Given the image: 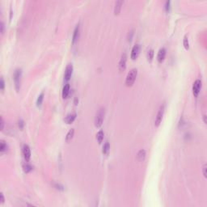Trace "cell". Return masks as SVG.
Segmentation results:
<instances>
[{"instance_id":"26","label":"cell","mask_w":207,"mask_h":207,"mask_svg":"<svg viewBox=\"0 0 207 207\" xmlns=\"http://www.w3.org/2000/svg\"><path fill=\"white\" fill-rule=\"evenodd\" d=\"M19 126H20V128L22 129L23 128V126H24V122H23L22 120H20V121H19Z\"/></svg>"},{"instance_id":"15","label":"cell","mask_w":207,"mask_h":207,"mask_svg":"<svg viewBox=\"0 0 207 207\" xmlns=\"http://www.w3.org/2000/svg\"><path fill=\"white\" fill-rule=\"evenodd\" d=\"M109 151H110V145H109V142H106V143H105V145H104V147H103V150H102V152H103V154L104 155H109Z\"/></svg>"},{"instance_id":"24","label":"cell","mask_w":207,"mask_h":207,"mask_svg":"<svg viewBox=\"0 0 207 207\" xmlns=\"http://www.w3.org/2000/svg\"><path fill=\"white\" fill-rule=\"evenodd\" d=\"M4 87H5V83H4V80H3V78H1V83H0V89L1 91L4 90Z\"/></svg>"},{"instance_id":"17","label":"cell","mask_w":207,"mask_h":207,"mask_svg":"<svg viewBox=\"0 0 207 207\" xmlns=\"http://www.w3.org/2000/svg\"><path fill=\"white\" fill-rule=\"evenodd\" d=\"M74 133H75V129H71L69 130V132L67 133L66 134V142H69L72 139L73 136H74Z\"/></svg>"},{"instance_id":"31","label":"cell","mask_w":207,"mask_h":207,"mask_svg":"<svg viewBox=\"0 0 207 207\" xmlns=\"http://www.w3.org/2000/svg\"><path fill=\"white\" fill-rule=\"evenodd\" d=\"M205 118H206V116L205 115V116H204V122H205V123H206V119H205Z\"/></svg>"},{"instance_id":"16","label":"cell","mask_w":207,"mask_h":207,"mask_svg":"<svg viewBox=\"0 0 207 207\" xmlns=\"http://www.w3.org/2000/svg\"><path fill=\"white\" fill-rule=\"evenodd\" d=\"M146 157V151L144 150H140L137 155V159L139 161H143Z\"/></svg>"},{"instance_id":"23","label":"cell","mask_w":207,"mask_h":207,"mask_svg":"<svg viewBox=\"0 0 207 207\" xmlns=\"http://www.w3.org/2000/svg\"><path fill=\"white\" fill-rule=\"evenodd\" d=\"M7 144H5L4 142H2L1 143V148H0V151H1V152H4L7 150Z\"/></svg>"},{"instance_id":"19","label":"cell","mask_w":207,"mask_h":207,"mask_svg":"<svg viewBox=\"0 0 207 207\" xmlns=\"http://www.w3.org/2000/svg\"><path fill=\"white\" fill-rule=\"evenodd\" d=\"M43 99H44V92H41V95L38 96L37 98V106H41V104H42V101H43Z\"/></svg>"},{"instance_id":"29","label":"cell","mask_w":207,"mask_h":207,"mask_svg":"<svg viewBox=\"0 0 207 207\" xmlns=\"http://www.w3.org/2000/svg\"><path fill=\"white\" fill-rule=\"evenodd\" d=\"M1 32L3 33V29H4V24H3V22H1Z\"/></svg>"},{"instance_id":"12","label":"cell","mask_w":207,"mask_h":207,"mask_svg":"<svg viewBox=\"0 0 207 207\" xmlns=\"http://www.w3.org/2000/svg\"><path fill=\"white\" fill-rule=\"evenodd\" d=\"M75 118H76V113L69 114L66 116V119H65V121H66L67 124H71L72 122L75 120Z\"/></svg>"},{"instance_id":"27","label":"cell","mask_w":207,"mask_h":207,"mask_svg":"<svg viewBox=\"0 0 207 207\" xmlns=\"http://www.w3.org/2000/svg\"><path fill=\"white\" fill-rule=\"evenodd\" d=\"M169 6H170V2L169 1H167V2H166V11H168L169 10Z\"/></svg>"},{"instance_id":"11","label":"cell","mask_w":207,"mask_h":207,"mask_svg":"<svg viewBox=\"0 0 207 207\" xmlns=\"http://www.w3.org/2000/svg\"><path fill=\"white\" fill-rule=\"evenodd\" d=\"M79 26L77 25L76 28L74 31V34H73V39H72V43L75 44L76 41H78L79 39Z\"/></svg>"},{"instance_id":"22","label":"cell","mask_w":207,"mask_h":207,"mask_svg":"<svg viewBox=\"0 0 207 207\" xmlns=\"http://www.w3.org/2000/svg\"><path fill=\"white\" fill-rule=\"evenodd\" d=\"M32 170V167L31 165H29V164H26V165L24 166V171L26 173H28V172H29Z\"/></svg>"},{"instance_id":"2","label":"cell","mask_w":207,"mask_h":207,"mask_svg":"<svg viewBox=\"0 0 207 207\" xmlns=\"http://www.w3.org/2000/svg\"><path fill=\"white\" fill-rule=\"evenodd\" d=\"M105 110L104 108H100L99 109L98 113L95 115V125L96 127H99L101 126L104 119H105Z\"/></svg>"},{"instance_id":"18","label":"cell","mask_w":207,"mask_h":207,"mask_svg":"<svg viewBox=\"0 0 207 207\" xmlns=\"http://www.w3.org/2000/svg\"><path fill=\"white\" fill-rule=\"evenodd\" d=\"M104 135H105V133H104V131L103 130H99V131L96 134V139L97 141L99 142V143H101L102 141L104 139Z\"/></svg>"},{"instance_id":"6","label":"cell","mask_w":207,"mask_h":207,"mask_svg":"<svg viewBox=\"0 0 207 207\" xmlns=\"http://www.w3.org/2000/svg\"><path fill=\"white\" fill-rule=\"evenodd\" d=\"M140 50H141V46L139 44H136L133 45L132 51H131V58L133 60L137 59V57H139V53H140Z\"/></svg>"},{"instance_id":"3","label":"cell","mask_w":207,"mask_h":207,"mask_svg":"<svg viewBox=\"0 0 207 207\" xmlns=\"http://www.w3.org/2000/svg\"><path fill=\"white\" fill-rule=\"evenodd\" d=\"M21 76H22V70L21 69H16L14 72L13 79H14V83L15 86H16V90L18 91L20 87V83H21Z\"/></svg>"},{"instance_id":"20","label":"cell","mask_w":207,"mask_h":207,"mask_svg":"<svg viewBox=\"0 0 207 207\" xmlns=\"http://www.w3.org/2000/svg\"><path fill=\"white\" fill-rule=\"evenodd\" d=\"M153 57H154V50H153V49H150L147 53V59L151 62L153 59Z\"/></svg>"},{"instance_id":"4","label":"cell","mask_w":207,"mask_h":207,"mask_svg":"<svg viewBox=\"0 0 207 207\" xmlns=\"http://www.w3.org/2000/svg\"><path fill=\"white\" fill-rule=\"evenodd\" d=\"M164 111H165V105H164V104H163V105H161V106L159 107V111H158V113H157V115H156V117H155V125L157 126V127H158V126L160 125L161 121H162L163 114H164Z\"/></svg>"},{"instance_id":"21","label":"cell","mask_w":207,"mask_h":207,"mask_svg":"<svg viewBox=\"0 0 207 207\" xmlns=\"http://www.w3.org/2000/svg\"><path fill=\"white\" fill-rule=\"evenodd\" d=\"M183 44H184V46H185V48L186 49H189V40H188V38H187L186 36L185 37V38H184Z\"/></svg>"},{"instance_id":"25","label":"cell","mask_w":207,"mask_h":207,"mask_svg":"<svg viewBox=\"0 0 207 207\" xmlns=\"http://www.w3.org/2000/svg\"><path fill=\"white\" fill-rule=\"evenodd\" d=\"M206 164H204V165H203V167H202V170H203V175H204V176L206 178Z\"/></svg>"},{"instance_id":"1","label":"cell","mask_w":207,"mask_h":207,"mask_svg":"<svg viewBox=\"0 0 207 207\" xmlns=\"http://www.w3.org/2000/svg\"><path fill=\"white\" fill-rule=\"evenodd\" d=\"M137 75V70L135 68L132 69V70L128 73L127 77H126V79H125L126 86L130 87V86L133 85V83H134V81H135V79H136Z\"/></svg>"},{"instance_id":"8","label":"cell","mask_w":207,"mask_h":207,"mask_svg":"<svg viewBox=\"0 0 207 207\" xmlns=\"http://www.w3.org/2000/svg\"><path fill=\"white\" fill-rule=\"evenodd\" d=\"M126 60H127V56H126L125 53H123L121 56V58L120 60V62H119V71H125V69L126 67Z\"/></svg>"},{"instance_id":"7","label":"cell","mask_w":207,"mask_h":207,"mask_svg":"<svg viewBox=\"0 0 207 207\" xmlns=\"http://www.w3.org/2000/svg\"><path fill=\"white\" fill-rule=\"evenodd\" d=\"M23 154H24V157L26 161H29L30 158H31V151L28 145H24L23 147Z\"/></svg>"},{"instance_id":"30","label":"cell","mask_w":207,"mask_h":207,"mask_svg":"<svg viewBox=\"0 0 207 207\" xmlns=\"http://www.w3.org/2000/svg\"><path fill=\"white\" fill-rule=\"evenodd\" d=\"M0 197H1V203L3 204V203L4 202V197H3V194L1 193V195H0Z\"/></svg>"},{"instance_id":"13","label":"cell","mask_w":207,"mask_h":207,"mask_svg":"<svg viewBox=\"0 0 207 207\" xmlns=\"http://www.w3.org/2000/svg\"><path fill=\"white\" fill-rule=\"evenodd\" d=\"M122 4H123V1H117V2H116V4H115V8H114V13H115V15H118V14H119Z\"/></svg>"},{"instance_id":"5","label":"cell","mask_w":207,"mask_h":207,"mask_svg":"<svg viewBox=\"0 0 207 207\" xmlns=\"http://www.w3.org/2000/svg\"><path fill=\"white\" fill-rule=\"evenodd\" d=\"M201 87V81L200 79H197L196 81L193 83V92L195 97H197L198 95L199 92H200Z\"/></svg>"},{"instance_id":"14","label":"cell","mask_w":207,"mask_h":207,"mask_svg":"<svg viewBox=\"0 0 207 207\" xmlns=\"http://www.w3.org/2000/svg\"><path fill=\"white\" fill-rule=\"evenodd\" d=\"M69 92H70V85H69L68 83H66V85L63 87V89H62V97L64 99H66L68 96Z\"/></svg>"},{"instance_id":"9","label":"cell","mask_w":207,"mask_h":207,"mask_svg":"<svg viewBox=\"0 0 207 207\" xmlns=\"http://www.w3.org/2000/svg\"><path fill=\"white\" fill-rule=\"evenodd\" d=\"M73 72V66L72 64H68L66 68V71H65V79L68 81L69 79H71V75Z\"/></svg>"},{"instance_id":"10","label":"cell","mask_w":207,"mask_h":207,"mask_svg":"<svg viewBox=\"0 0 207 207\" xmlns=\"http://www.w3.org/2000/svg\"><path fill=\"white\" fill-rule=\"evenodd\" d=\"M165 56H166V49L164 48L160 49L159 52H158V55H157V60H158L159 62H163V60L165 59Z\"/></svg>"},{"instance_id":"28","label":"cell","mask_w":207,"mask_h":207,"mask_svg":"<svg viewBox=\"0 0 207 207\" xmlns=\"http://www.w3.org/2000/svg\"><path fill=\"white\" fill-rule=\"evenodd\" d=\"M3 126H4V121H3V117H1V129H3Z\"/></svg>"}]
</instances>
